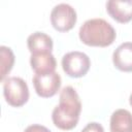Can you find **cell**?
Masks as SVG:
<instances>
[{
  "label": "cell",
  "instance_id": "6da1fadb",
  "mask_svg": "<svg viewBox=\"0 0 132 132\" xmlns=\"http://www.w3.org/2000/svg\"><path fill=\"white\" fill-rule=\"evenodd\" d=\"M81 102L75 89L71 86L64 87L60 93L59 105L52 112V120L61 130L73 129L79 120Z\"/></svg>",
  "mask_w": 132,
  "mask_h": 132
},
{
  "label": "cell",
  "instance_id": "7a4b0ae2",
  "mask_svg": "<svg viewBox=\"0 0 132 132\" xmlns=\"http://www.w3.org/2000/svg\"><path fill=\"white\" fill-rule=\"evenodd\" d=\"M78 36L81 42L87 45L105 47L114 41L117 33L107 21L95 18L86 21L80 26Z\"/></svg>",
  "mask_w": 132,
  "mask_h": 132
},
{
  "label": "cell",
  "instance_id": "3957f363",
  "mask_svg": "<svg viewBox=\"0 0 132 132\" xmlns=\"http://www.w3.org/2000/svg\"><path fill=\"white\" fill-rule=\"evenodd\" d=\"M3 94L9 105L19 107L28 101L29 88L23 78L11 76L3 81Z\"/></svg>",
  "mask_w": 132,
  "mask_h": 132
},
{
  "label": "cell",
  "instance_id": "277c9868",
  "mask_svg": "<svg viewBox=\"0 0 132 132\" xmlns=\"http://www.w3.org/2000/svg\"><path fill=\"white\" fill-rule=\"evenodd\" d=\"M91 61L88 55L82 52H69L62 58V67L64 72L70 77H81L90 69Z\"/></svg>",
  "mask_w": 132,
  "mask_h": 132
},
{
  "label": "cell",
  "instance_id": "5b68a950",
  "mask_svg": "<svg viewBox=\"0 0 132 132\" xmlns=\"http://www.w3.org/2000/svg\"><path fill=\"white\" fill-rule=\"evenodd\" d=\"M76 19L75 9L67 3H59L51 11V23L60 32H66L72 29L76 23Z\"/></svg>",
  "mask_w": 132,
  "mask_h": 132
},
{
  "label": "cell",
  "instance_id": "8992f818",
  "mask_svg": "<svg viewBox=\"0 0 132 132\" xmlns=\"http://www.w3.org/2000/svg\"><path fill=\"white\" fill-rule=\"evenodd\" d=\"M34 89L38 96L43 98L53 97L61 87V76L56 71L48 73H36L33 76Z\"/></svg>",
  "mask_w": 132,
  "mask_h": 132
},
{
  "label": "cell",
  "instance_id": "52a82bcc",
  "mask_svg": "<svg viewBox=\"0 0 132 132\" xmlns=\"http://www.w3.org/2000/svg\"><path fill=\"white\" fill-rule=\"evenodd\" d=\"M106 10L117 22L128 23L132 20V0H109Z\"/></svg>",
  "mask_w": 132,
  "mask_h": 132
},
{
  "label": "cell",
  "instance_id": "ba28073f",
  "mask_svg": "<svg viewBox=\"0 0 132 132\" xmlns=\"http://www.w3.org/2000/svg\"><path fill=\"white\" fill-rule=\"evenodd\" d=\"M112 62L116 68L124 72L132 71V42L120 44L112 54Z\"/></svg>",
  "mask_w": 132,
  "mask_h": 132
},
{
  "label": "cell",
  "instance_id": "9c48e42d",
  "mask_svg": "<svg viewBox=\"0 0 132 132\" xmlns=\"http://www.w3.org/2000/svg\"><path fill=\"white\" fill-rule=\"evenodd\" d=\"M30 64L36 73L54 72L57 67V62L52 53H38L31 54Z\"/></svg>",
  "mask_w": 132,
  "mask_h": 132
},
{
  "label": "cell",
  "instance_id": "30bf717a",
  "mask_svg": "<svg viewBox=\"0 0 132 132\" xmlns=\"http://www.w3.org/2000/svg\"><path fill=\"white\" fill-rule=\"evenodd\" d=\"M27 45L31 54L52 53L53 39L43 32H35L28 37Z\"/></svg>",
  "mask_w": 132,
  "mask_h": 132
},
{
  "label": "cell",
  "instance_id": "8fae6325",
  "mask_svg": "<svg viewBox=\"0 0 132 132\" xmlns=\"http://www.w3.org/2000/svg\"><path fill=\"white\" fill-rule=\"evenodd\" d=\"M110 132H132V113L127 109H117L110 117Z\"/></svg>",
  "mask_w": 132,
  "mask_h": 132
},
{
  "label": "cell",
  "instance_id": "7c38bea8",
  "mask_svg": "<svg viewBox=\"0 0 132 132\" xmlns=\"http://www.w3.org/2000/svg\"><path fill=\"white\" fill-rule=\"evenodd\" d=\"M0 59H1V79H4V77L9 73V71L12 69L13 63H14V55L11 51V48L1 45L0 46Z\"/></svg>",
  "mask_w": 132,
  "mask_h": 132
},
{
  "label": "cell",
  "instance_id": "4fadbf2b",
  "mask_svg": "<svg viewBox=\"0 0 132 132\" xmlns=\"http://www.w3.org/2000/svg\"><path fill=\"white\" fill-rule=\"evenodd\" d=\"M80 132H104V129L101 124L92 122V123H89Z\"/></svg>",
  "mask_w": 132,
  "mask_h": 132
},
{
  "label": "cell",
  "instance_id": "5bb4252c",
  "mask_svg": "<svg viewBox=\"0 0 132 132\" xmlns=\"http://www.w3.org/2000/svg\"><path fill=\"white\" fill-rule=\"evenodd\" d=\"M24 132H51L46 127L42 126V125H38V124H33L28 126Z\"/></svg>",
  "mask_w": 132,
  "mask_h": 132
},
{
  "label": "cell",
  "instance_id": "9a60e30c",
  "mask_svg": "<svg viewBox=\"0 0 132 132\" xmlns=\"http://www.w3.org/2000/svg\"><path fill=\"white\" fill-rule=\"evenodd\" d=\"M129 101H130V105L132 106V93H131V95H130V98H129Z\"/></svg>",
  "mask_w": 132,
  "mask_h": 132
}]
</instances>
